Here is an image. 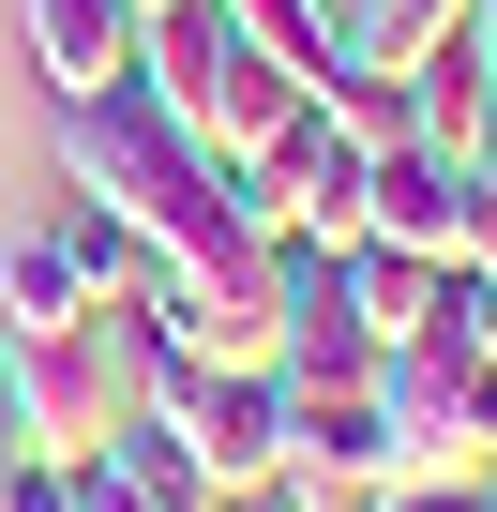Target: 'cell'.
<instances>
[{
	"instance_id": "cell-1",
	"label": "cell",
	"mask_w": 497,
	"mask_h": 512,
	"mask_svg": "<svg viewBox=\"0 0 497 512\" xmlns=\"http://www.w3.org/2000/svg\"><path fill=\"white\" fill-rule=\"evenodd\" d=\"M61 196L121 211L166 272H196L211 241H241V226H226V166H211L151 91H91V106H61Z\"/></svg>"
},
{
	"instance_id": "cell-2",
	"label": "cell",
	"mask_w": 497,
	"mask_h": 512,
	"mask_svg": "<svg viewBox=\"0 0 497 512\" xmlns=\"http://www.w3.org/2000/svg\"><path fill=\"white\" fill-rule=\"evenodd\" d=\"M136 91H151L211 166H241V151L302 106V76L241 31V0H151V16H136Z\"/></svg>"
},
{
	"instance_id": "cell-3",
	"label": "cell",
	"mask_w": 497,
	"mask_h": 512,
	"mask_svg": "<svg viewBox=\"0 0 497 512\" xmlns=\"http://www.w3.org/2000/svg\"><path fill=\"white\" fill-rule=\"evenodd\" d=\"M287 482H332V497H392L407 482V437L377 407V377H287Z\"/></svg>"
},
{
	"instance_id": "cell-4",
	"label": "cell",
	"mask_w": 497,
	"mask_h": 512,
	"mask_svg": "<svg viewBox=\"0 0 497 512\" xmlns=\"http://www.w3.org/2000/svg\"><path fill=\"white\" fill-rule=\"evenodd\" d=\"M362 241H407V256H482V196H467V166L452 151H377V181H362Z\"/></svg>"
},
{
	"instance_id": "cell-5",
	"label": "cell",
	"mask_w": 497,
	"mask_h": 512,
	"mask_svg": "<svg viewBox=\"0 0 497 512\" xmlns=\"http://www.w3.org/2000/svg\"><path fill=\"white\" fill-rule=\"evenodd\" d=\"M136 16L151 0H16V46L61 106H91V91H136Z\"/></svg>"
},
{
	"instance_id": "cell-6",
	"label": "cell",
	"mask_w": 497,
	"mask_h": 512,
	"mask_svg": "<svg viewBox=\"0 0 497 512\" xmlns=\"http://www.w3.org/2000/svg\"><path fill=\"white\" fill-rule=\"evenodd\" d=\"M166 437L211 467V497H272L287 482V377H211V407L166 422Z\"/></svg>"
},
{
	"instance_id": "cell-7",
	"label": "cell",
	"mask_w": 497,
	"mask_h": 512,
	"mask_svg": "<svg viewBox=\"0 0 497 512\" xmlns=\"http://www.w3.org/2000/svg\"><path fill=\"white\" fill-rule=\"evenodd\" d=\"M332 287H347V317H362L377 347H422V332H437V256H407V241H347Z\"/></svg>"
},
{
	"instance_id": "cell-8",
	"label": "cell",
	"mask_w": 497,
	"mask_h": 512,
	"mask_svg": "<svg viewBox=\"0 0 497 512\" xmlns=\"http://www.w3.org/2000/svg\"><path fill=\"white\" fill-rule=\"evenodd\" d=\"M407 91H422V151H452V166H482L497 151V76H482V46L452 31V46H422L407 61Z\"/></svg>"
},
{
	"instance_id": "cell-9",
	"label": "cell",
	"mask_w": 497,
	"mask_h": 512,
	"mask_svg": "<svg viewBox=\"0 0 497 512\" xmlns=\"http://www.w3.org/2000/svg\"><path fill=\"white\" fill-rule=\"evenodd\" d=\"M317 106H332V136H347V151H407V136H422V91H407L392 61H347V76H317Z\"/></svg>"
},
{
	"instance_id": "cell-10",
	"label": "cell",
	"mask_w": 497,
	"mask_h": 512,
	"mask_svg": "<svg viewBox=\"0 0 497 512\" xmlns=\"http://www.w3.org/2000/svg\"><path fill=\"white\" fill-rule=\"evenodd\" d=\"M106 452H121V482H136V512H226L211 497V467L166 437V422H106Z\"/></svg>"
},
{
	"instance_id": "cell-11",
	"label": "cell",
	"mask_w": 497,
	"mask_h": 512,
	"mask_svg": "<svg viewBox=\"0 0 497 512\" xmlns=\"http://www.w3.org/2000/svg\"><path fill=\"white\" fill-rule=\"evenodd\" d=\"M241 31H257L302 91H317V76H347V0H241Z\"/></svg>"
},
{
	"instance_id": "cell-12",
	"label": "cell",
	"mask_w": 497,
	"mask_h": 512,
	"mask_svg": "<svg viewBox=\"0 0 497 512\" xmlns=\"http://www.w3.org/2000/svg\"><path fill=\"white\" fill-rule=\"evenodd\" d=\"M467 16H482V0H347V61H392V76H407V61L452 46Z\"/></svg>"
},
{
	"instance_id": "cell-13",
	"label": "cell",
	"mask_w": 497,
	"mask_h": 512,
	"mask_svg": "<svg viewBox=\"0 0 497 512\" xmlns=\"http://www.w3.org/2000/svg\"><path fill=\"white\" fill-rule=\"evenodd\" d=\"M452 437L467 467H497V347H452Z\"/></svg>"
},
{
	"instance_id": "cell-14",
	"label": "cell",
	"mask_w": 497,
	"mask_h": 512,
	"mask_svg": "<svg viewBox=\"0 0 497 512\" xmlns=\"http://www.w3.org/2000/svg\"><path fill=\"white\" fill-rule=\"evenodd\" d=\"M377 512H497V467H407Z\"/></svg>"
},
{
	"instance_id": "cell-15",
	"label": "cell",
	"mask_w": 497,
	"mask_h": 512,
	"mask_svg": "<svg viewBox=\"0 0 497 512\" xmlns=\"http://www.w3.org/2000/svg\"><path fill=\"white\" fill-rule=\"evenodd\" d=\"M61 512H136V482H121V452H106V437H76V452H61Z\"/></svg>"
},
{
	"instance_id": "cell-16",
	"label": "cell",
	"mask_w": 497,
	"mask_h": 512,
	"mask_svg": "<svg viewBox=\"0 0 497 512\" xmlns=\"http://www.w3.org/2000/svg\"><path fill=\"white\" fill-rule=\"evenodd\" d=\"M467 196H482V256H497V151H482V166H467Z\"/></svg>"
},
{
	"instance_id": "cell-17",
	"label": "cell",
	"mask_w": 497,
	"mask_h": 512,
	"mask_svg": "<svg viewBox=\"0 0 497 512\" xmlns=\"http://www.w3.org/2000/svg\"><path fill=\"white\" fill-rule=\"evenodd\" d=\"M226 512H287V497H226Z\"/></svg>"
}]
</instances>
